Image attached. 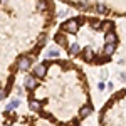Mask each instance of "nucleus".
<instances>
[{"label":"nucleus","mask_w":126,"mask_h":126,"mask_svg":"<svg viewBox=\"0 0 126 126\" xmlns=\"http://www.w3.org/2000/svg\"><path fill=\"white\" fill-rule=\"evenodd\" d=\"M32 62H34V59L29 57V56H24V57L19 59V62H17V67L22 69V71H29L30 66H32Z\"/></svg>","instance_id":"obj_2"},{"label":"nucleus","mask_w":126,"mask_h":126,"mask_svg":"<svg viewBox=\"0 0 126 126\" xmlns=\"http://www.w3.org/2000/svg\"><path fill=\"white\" fill-rule=\"evenodd\" d=\"M57 56H59V50H57V49L49 50V57H57Z\"/></svg>","instance_id":"obj_17"},{"label":"nucleus","mask_w":126,"mask_h":126,"mask_svg":"<svg viewBox=\"0 0 126 126\" xmlns=\"http://www.w3.org/2000/svg\"><path fill=\"white\" fill-rule=\"evenodd\" d=\"M69 52H71L72 56H78L79 52H81V47H79V44H72V46L69 47Z\"/></svg>","instance_id":"obj_9"},{"label":"nucleus","mask_w":126,"mask_h":126,"mask_svg":"<svg viewBox=\"0 0 126 126\" xmlns=\"http://www.w3.org/2000/svg\"><path fill=\"white\" fill-rule=\"evenodd\" d=\"M84 59H86L87 62L93 59V50H91V49H86V50H84Z\"/></svg>","instance_id":"obj_15"},{"label":"nucleus","mask_w":126,"mask_h":126,"mask_svg":"<svg viewBox=\"0 0 126 126\" xmlns=\"http://www.w3.org/2000/svg\"><path fill=\"white\" fill-rule=\"evenodd\" d=\"M46 72H47L46 64H37V66L34 67V76H35V78H44V76H46Z\"/></svg>","instance_id":"obj_4"},{"label":"nucleus","mask_w":126,"mask_h":126,"mask_svg":"<svg viewBox=\"0 0 126 126\" xmlns=\"http://www.w3.org/2000/svg\"><path fill=\"white\" fill-rule=\"evenodd\" d=\"M119 79H121L123 82H126V74H125V72H121V74H119Z\"/></svg>","instance_id":"obj_21"},{"label":"nucleus","mask_w":126,"mask_h":126,"mask_svg":"<svg viewBox=\"0 0 126 126\" xmlns=\"http://www.w3.org/2000/svg\"><path fill=\"white\" fill-rule=\"evenodd\" d=\"M78 9H81V10H91V5H89L87 2H79Z\"/></svg>","instance_id":"obj_12"},{"label":"nucleus","mask_w":126,"mask_h":126,"mask_svg":"<svg viewBox=\"0 0 126 126\" xmlns=\"http://www.w3.org/2000/svg\"><path fill=\"white\" fill-rule=\"evenodd\" d=\"M94 10H96L97 14H106V12H108V7H106V5H103V3H97L96 7H94Z\"/></svg>","instance_id":"obj_10"},{"label":"nucleus","mask_w":126,"mask_h":126,"mask_svg":"<svg viewBox=\"0 0 126 126\" xmlns=\"http://www.w3.org/2000/svg\"><path fill=\"white\" fill-rule=\"evenodd\" d=\"M20 104V99H12L9 104H7V111H12V109H15V108Z\"/></svg>","instance_id":"obj_8"},{"label":"nucleus","mask_w":126,"mask_h":126,"mask_svg":"<svg viewBox=\"0 0 126 126\" xmlns=\"http://www.w3.org/2000/svg\"><path fill=\"white\" fill-rule=\"evenodd\" d=\"M93 27H94V29H101V27H103V24H101L99 20H93Z\"/></svg>","instance_id":"obj_18"},{"label":"nucleus","mask_w":126,"mask_h":126,"mask_svg":"<svg viewBox=\"0 0 126 126\" xmlns=\"http://www.w3.org/2000/svg\"><path fill=\"white\" fill-rule=\"evenodd\" d=\"M81 22H82V19H71L62 25V30H64V32H69V34H76Z\"/></svg>","instance_id":"obj_1"},{"label":"nucleus","mask_w":126,"mask_h":126,"mask_svg":"<svg viewBox=\"0 0 126 126\" xmlns=\"http://www.w3.org/2000/svg\"><path fill=\"white\" fill-rule=\"evenodd\" d=\"M37 9L39 10H46L47 9V0H39V2H37Z\"/></svg>","instance_id":"obj_14"},{"label":"nucleus","mask_w":126,"mask_h":126,"mask_svg":"<svg viewBox=\"0 0 126 126\" xmlns=\"http://www.w3.org/2000/svg\"><path fill=\"white\" fill-rule=\"evenodd\" d=\"M91 113H93V106H89V104H87V106H82V108H81L79 116H81V118H87Z\"/></svg>","instance_id":"obj_7"},{"label":"nucleus","mask_w":126,"mask_h":126,"mask_svg":"<svg viewBox=\"0 0 126 126\" xmlns=\"http://www.w3.org/2000/svg\"><path fill=\"white\" fill-rule=\"evenodd\" d=\"M35 86H37L35 76H27V78L24 79V87H25V89H34Z\"/></svg>","instance_id":"obj_3"},{"label":"nucleus","mask_w":126,"mask_h":126,"mask_svg":"<svg viewBox=\"0 0 126 126\" xmlns=\"http://www.w3.org/2000/svg\"><path fill=\"white\" fill-rule=\"evenodd\" d=\"M46 42H47V34H40V39H39V42H37V46H39V47H42Z\"/></svg>","instance_id":"obj_13"},{"label":"nucleus","mask_w":126,"mask_h":126,"mask_svg":"<svg viewBox=\"0 0 126 126\" xmlns=\"http://www.w3.org/2000/svg\"><path fill=\"white\" fill-rule=\"evenodd\" d=\"M114 50H116V44H106V46H104V56H106V57L113 56Z\"/></svg>","instance_id":"obj_6"},{"label":"nucleus","mask_w":126,"mask_h":126,"mask_svg":"<svg viewBox=\"0 0 126 126\" xmlns=\"http://www.w3.org/2000/svg\"><path fill=\"white\" fill-rule=\"evenodd\" d=\"M104 40H106V44H116V32L114 30H108Z\"/></svg>","instance_id":"obj_5"},{"label":"nucleus","mask_w":126,"mask_h":126,"mask_svg":"<svg viewBox=\"0 0 126 126\" xmlns=\"http://www.w3.org/2000/svg\"><path fill=\"white\" fill-rule=\"evenodd\" d=\"M66 15H67V10H61L59 12V17H66Z\"/></svg>","instance_id":"obj_20"},{"label":"nucleus","mask_w":126,"mask_h":126,"mask_svg":"<svg viewBox=\"0 0 126 126\" xmlns=\"http://www.w3.org/2000/svg\"><path fill=\"white\" fill-rule=\"evenodd\" d=\"M7 97V89H0V101Z\"/></svg>","instance_id":"obj_19"},{"label":"nucleus","mask_w":126,"mask_h":126,"mask_svg":"<svg viewBox=\"0 0 126 126\" xmlns=\"http://www.w3.org/2000/svg\"><path fill=\"white\" fill-rule=\"evenodd\" d=\"M56 42H57L59 46H67V40H66V37H62V34H57Z\"/></svg>","instance_id":"obj_11"},{"label":"nucleus","mask_w":126,"mask_h":126,"mask_svg":"<svg viewBox=\"0 0 126 126\" xmlns=\"http://www.w3.org/2000/svg\"><path fill=\"white\" fill-rule=\"evenodd\" d=\"M30 108H32L34 111H39V109H40V104L37 103V101H34V99H30Z\"/></svg>","instance_id":"obj_16"}]
</instances>
